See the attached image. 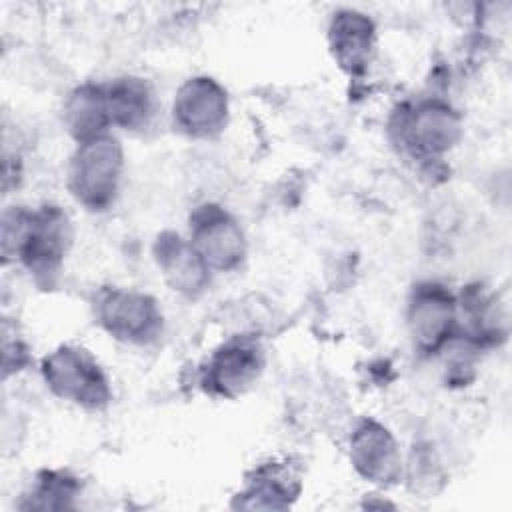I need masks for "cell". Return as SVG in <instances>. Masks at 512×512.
Listing matches in <instances>:
<instances>
[{"label":"cell","mask_w":512,"mask_h":512,"mask_svg":"<svg viewBox=\"0 0 512 512\" xmlns=\"http://www.w3.org/2000/svg\"><path fill=\"white\" fill-rule=\"evenodd\" d=\"M350 460L362 478L380 486L398 482L402 472L400 448L392 432L372 418L362 420L352 432Z\"/></svg>","instance_id":"30bf717a"},{"label":"cell","mask_w":512,"mask_h":512,"mask_svg":"<svg viewBox=\"0 0 512 512\" xmlns=\"http://www.w3.org/2000/svg\"><path fill=\"white\" fill-rule=\"evenodd\" d=\"M66 124L78 142L108 134L110 116L104 84L78 86L66 102Z\"/></svg>","instance_id":"9a60e30c"},{"label":"cell","mask_w":512,"mask_h":512,"mask_svg":"<svg viewBox=\"0 0 512 512\" xmlns=\"http://www.w3.org/2000/svg\"><path fill=\"white\" fill-rule=\"evenodd\" d=\"M106 106L112 126L136 130L152 116V92L140 78H116L104 84Z\"/></svg>","instance_id":"5bb4252c"},{"label":"cell","mask_w":512,"mask_h":512,"mask_svg":"<svg viewBox=\"0 0 512 512\" xmlns=\"http://www.w3.org/2000/svg\"><path fill=\"white\" fill-rule=\"evenodd\" d=\"M408 330L424 354L442 350L458 330V302L436 282L418 284L408 300Z\"/></svg>","instance_id":"8992f818"},{"label":"cell","mask_w":512,"mask_h":512,"mask_svg":"<svg viewBox=\"0 0 512 512\" xmlns=\"http://www.w3.org/2000/svg\"><path fill=\"white\" fill-rule=\"evenodd\" d=\"M328 40L336 62L348 74H360L372 56L374 22L362 12L340 10L330 22Z\"/></svg>","instance_id":"7c38bea8"},{"label":"cell","mask_w":512,"mask_h":512,"mask_svg":"<svg viewBox=\"0 0 512 512\" xmlns=\"http://www.w3.org/2000/svg\"><path fill=\"white\" fill-rule=\"evenodd\" d=\"M78 492V482L62 472H42L34 482L26 502L20 508H36V510H58L70 508V500Z\"/></svg>","instance_id":"2e32d148"},{"label":"cell","mask_w":512,"mask_h":512,"mask_svg":"<svg viewBox=\"0 0 512 512\" xmlns=\"http://www.w3.org/2000/svg\"><path fill=\"white\" fill-rule=\"evenodd\" d=\"M96 318L110 336L132 344H148L162 330V314L154 298L136 290H104L96 300Z\"/></svg>","instance_id":"5b68a950"},{"label":"cell","mask_w":512,"mask_h":512,"mask_svg":"<svg viewBox=\"0 0 512 512\" xmlns=\"http://www.w3.org/2000/svg\"><path fill=\"white\" fill-rule=\"evenodd\" d=\"M70 242L66 214L56 206L10 208L2 216V256L18 258L36 276H52Z\"/></svg>","instance_id":"6da1fadb"},{"label":"cell","mask_w":512,"mask_h":512,"mask_svg":"<svg viewBox=\"0 0 512 512\" xmlns=\"http://www.w3.org/2000/svg\"><path fill=\"white\" fill-rule=\"evenodd\" d=\"M122 158V146L110 134L78 142L68 172L72 196L90 210L108 208L118 192Z\"/></svg>","instance_id":"7a4b0ae2"},{"label":"cell","mask_w":512,"mask_h":512,"mask_svg":"<svg viewBox=\"0 0 512 512\" xmlns=\"http://www.w3.org/2000/svg\"><path fill=\"white\" fill-rule=\"evenodd\" d=\"M174 124L192 138H208L226 126L228 96L226 90L208 76L186 80L172 106Z\"/></svg>","instance_id":"ba28073f"},{"label":"cell","mask_w":512,"mask_h":512,"mask_svg":"<svg viewBox=\"0 0 512 512\" xmlns=\"http://www.w3.org/2000/svg\"><path fill=\"white\" fill-rule=\"evenodd\" d=\"M298 490V476L290 466L284 462H268L254 470L236 506L250 510H282L296 498Z\"/></svg>","instance_id":"4fadbf2b"},{"label":"cell","mask_w":512,"mask_h":512,"mask_svg":"<svg viewBox=\"0 0 512 512\" xmlns=\"http://www.w3.org/2000/svg\"><path fill=\"white\" fill-rule=\"evenodd\" d=\"M48 388L84 408L98 410L110 402L108 380L94 356L78 346H60L42 360Z\"/></svg>","instance_id":"277c9868"},{"label":"cell","mask_w":512,"mask_h":512,"mask_svg":"<svg viewBox=\"0 0 512 512\" xmlns=\"http://www.w3.org/2000/svg\"><path fill=\"white\" fill-rule=\"evenodd\" d=\"M190 242L210 270H232L246 254L238 222L220 206L204 204L190 216Z\"/></svg>","instance_id":"52a82bcc"},{"label":"cell","mask_w":512,"mask_h":512,"mask_svg":"<svg viewBox=\"0 0 512 512\" xmlns=\"http://www.w3.org/2000/svg\"><path fill=\"white\" fill-rule=\"evenodd\" d=\"M154 256L172 290L188 298H196L206 290L210 268L190 240L164 232L154 244Z\"/></svg>","instance_id":"8fae6325"},{"label":"cell","mask_w":512,"mask_h":512,"mask_svg":"<svg viewBox=\"0 0 512 512\" xmlns=\"http://www.w3.org/2000/svg\"><path fill=\"white\" fill-rule=\"evenodd\" d=\"M264 368L260 344L248 336H238L222 344L204 368V386L212 394L234 398L246 392Z\"/></svg>","instance_id":"9c48e42d"},{"label":"cell","mask_w":512,"mask_h":512,"mask_svg":"<svg viewBox=\"0 0 512 512\" xmlns=\"http://www.w3.org/2000/svg\"><path fill=\"white\" fill-rule=\"evenodd\" d=\"M398 144L418 160H436L448 152L460 136V116L450 104L428 98L408 104L394 118Z\"/></svg>","instance_id":"3957f363"}]
</instances>
